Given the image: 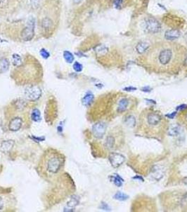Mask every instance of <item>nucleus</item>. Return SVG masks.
<instances>
[{"instance_id": "1", "label": "nucleus", "mask_w": 187, "mask_h": 212, "mask_svg": "<svg viewBox=\"0 0 187 212\" xmlns=\"http://www.w3.org/2000/svg\"><path fill=\"white\" fill-rule=\"evenodd\" d=\"M145 53V62L149 68L160 73H172L184 62L186 50L182 45L166 40L155 43Z\"/></svg>"}, {"instance_id": "3", "label": "nucleus", "mask_w": 187, "mask_h": 212, "mask_svg": "<svg viewBox=\"0 0 187 212\" xmlns=\"http://www.w3.org/2000/svg\"><path fill=\"white\" fill-rule=\"evenodd\" d=\"M64 163L65 158L63 154L54 149H49L44 153L39 164V172L46 179H51L61 171Z\"/></svg>"}, {"instance_id": "33", "label": "nucleus", "mask_w": 187, "mask_h": 212, "mask_svg": "<svg viewBox=\"0 0 187 212\" xmlns=\"http://www.w3.org/2000/svg\"><path fill=\"white\" fill-rule=\"evenodd\" d=\"M2 200H1V199H0V208L2 207Z\"/></svg>"}, {"instance_id": "8", "label": "nucleus", "mask_w": 187, "mask_h": 212, "mask_svg": "<svg viewBox=\"0 0 187 212\" xmlns=\"http://www.w3.org/2000/svg\"><path fill=\"white\" fill-rule=\"evenodd\" d=\"M118 137L117 138V137L114 136V134L108 135L104 142V146L106 148L109 149V150H112V149L117 148L120 141V139H119Z\"/></svg>"}, {"instance_id": "7", "label": "nucleus", "mask_w": 187, "mask_h": 212, "mask_svg": "<svg viewBox=\"0 0 187 212\" xmlns=\"http://www.w3.org/2000/svg\"><path fill=\"white\" fill-rule=\"evenodd\" d=\"M109 159L113 167L118 168L124 163V161H125V157L123 155L120 154V153L112 152L110 153Z\"/></svg>"}, {"instance_id": "16", "label": "nucleus", "mask_w": 187, "mask_h": 212, "mask_svg": "<svg viewBox=\"0 0 187 212\" xmlns=\"http://www.w3.org/2000/svg\"><path fill=\"white\" fill-rule=\"evenodd\" d=\"M9 62L7 59H0V73H4L7 72L9 68Z\"/></svg>"}, {"instance_id": "25", "label": "nucleus", "mask_w": 187, "mask_h": 212, "mask_svg": "<svg viewBox=\"0 0 187 212\" xmlns=\"http://www.w3.org/2000/svg\"><path fill=\"white\" fill-rule=\"evenodd\" d=\"M113 197L115 199H118V200L124 201V200H126V199H127L129 197L127 194H124V193L118 192V193H116V194L114 195Z\"/></svg>"}, {"instance_id": "4", "label": "nucleus", "mask_w": 187, "mask_h": 212, "mask_svg": "<svg viewBox=\"0 0 187 212\" xmlns=\"http://www.w3.org/2000/svg\"><path fill=\"white\" fill-rule=\"evenodd\" d=\"M35 30V19L34 18H29L28 20V24L27 26L23 29L21 33H20V37L22 40L24 41H30L32 40L34 37Z\"/></svg>"}, {"instance_id": "10", "label": "nucleus", "mask_w": 187, "mask_h": 212, "mask_svg": "<svg viewBox=\"0 0 187 212\" xmlns=\"http://www.w3.org/2000/svg\"><path fill=\"white\" fill-rule=\"evenodd\" d=\"M130 98L127 97H121L118 101L117 106H116V111L118 113H122L127 111L130 108Z\"/></svg>"}, {"instance_id": "21", "label": "nucleus", "mask_w": 187, "mask_h": 212, "mask_svg": "<svg viewBox=\"0 0 187 212\" xmlns=\"http://www.w3.org/2000/svg\"><path fill=\"white\" fill-rule=\"evenodd\" d=\"M31 117L34 120L35 122H38L41 119V114L40 112L38 109L35 108L32 111V113H31Z\"/></svg>"}, {"instance_id": "29", "label": "nucleus", "mask_w": 187, "mask_h": 212, "mask_svg": "<svg viewBox=\"0 0 187 212\" xmlns=\"http://www.w3.org/2000/svg\"><path fill=\"white\" fill-rule=\"evenodd\" d=\"M40 55H41V57H42L43 58H44V59H47V58H49V56H50V54H49V52L45 49L41 50Z\"/></svg>"}, {"instance_id": "13", "label": "nucleus", "mask_w": 187, "mask_h": 212, "mask_svg": "<svg viewBox=\"0 0 187 212\" xmlns=\"http://www.w3.org/2000/svg\"><path fill=\"white\" fill-rule=\"evenodd\" d=\"M14 144L15 142L13 140L4 141L0 145V151L3 153H9L13 149Z\"/></svg>"}, {"instance_id": "15", "label": "nucleus", "mask_w": 187, "mask_h": 212, "mask_svg": "<svg viewBox=\"0 0 187 212\" xmlns=\"http://www.w3.org/2000/svg\"><path fill=\"white\" fill-rule=\"evenodd\" d=\"M149 44L146 42H140L136 45V50L139 53L144 54L149 48Z\"/></svg>"}, {"instance_id": "32", "label": "nucleus", "mask_w": 187, "mask_h": 212, "mask_svg": "<svg viewBox=\"0 0 187 212\" xmlns=\"http://www.w3.org/2000/svg\"><path fill=\"white\" fill-rule=\"evenodd\" d=\"M81 1H82V0H74V2H75V3H79V2H81Z\"/></svg>"}, {"instance_id": "6", "label": "nucleus", "mask_w": 187, "mask_h": 212, "mask_svg": "<svg viewBox=\"0 0 187 212\" xmlns=\"http://www.w3.org/2000/svg\"><path fill=\"white\" fill-rule=\"evenodd\" d=\"M41 95V90L37 86H31L28 87L25 91V95L26 98L31 101H37L40 98Z\"/></svg>"}, {"instance_id": "20", "label": "nucleus", "mask_w": 187, "mask_h": 212, "mask_svg": "<svg viewBox=\"0 0 187 212\" xmlns=\"http://www.w3.org/2000/svg\"><path fill=\"white\" fill-rule=\"evenodd\" d=\"M12 62H13L14 66H20L22 64L21 57L18 54H14L12 55Z\"/></svg>"}, {"instance_id": "27", "label": "nucleus", "mask_w": 187, "mask_h": 212, "mask_svg": "<svg viewBox=\"0 0 187 212\" xmlns=\"http://www.w3.org/2000/svg\"><path fill=\"white\" fill-rule=\"evenodd\" d=\"M78 199H77L76 198H72V199H70V201L68 203L67 206H68V208L72 209V208H74L75 207V206L78 205Z\"/></svg>"}, {"instance_id": "18", "label": "nucleus", "mask_w": 187, "mask_h": 212, "mask_svg": "<svg viewBox=\"0 0 187 212\" xmlns=\"http://www.w3.org/2000/svg\"><path fill=\"white\" fill-rule=\"evenodd\" d=\"M153 178L157 180H159L161 178L163 177V172L162 170L160 169L159 167H155L153 168V170H152V175Z\"/></svg>"}, {"instance_id": "9", "label": "nucleus", "mask_w": 187, "mask_h": 212, "mask_svg": "<svg viewBox=\"0 0 187 212\" xmlns=\"http://www.w3.org/2000/svg\"><path fill=\"white\" fill-rule=\"evenodd\" d=\"M106 131V124L103 122H97L92 127L93 134L97 139L102 138L104 136Z\"/></svg>"}, {"instance_id": "2", "label": "nucleus", "mask_w": 187, "mask_h": 212, "mask_svg": "<svg viewBox=\"0 0 187 212\" xmlns=\"http://www.w3.org/2000/svg\"><path fill=\"white\" fill-rule=\"evenodd\" d=\"M167 122L159 112L146 110L140 116L139 130L149 137H159L166 132Z\"/></svg>"}, {"instance_id": "5", "label": "nucleus", "mask_w": 187, "mask_h": 212, "mask_svg": "<svg viewBox=\"0 0 187 212\" xmlns=\"http://www.w3.org/2000/svg\"><path fill=\"white\" fill-rule=\"evenodd\" d=\"M161 29V24L158 21L154 18L148 17L144 20V30L146 33L155 34Z\"/></svg>"}, {"instance_id": "24", "label": "nucleus", "mask_w": 187, "mask_h": 212, "mask_svg": "<svg viewBox=\"0 0 187 212\" xmlns=\"http://www.w3.org/2000/svg\"><path fill=\"white\" fill-rule=\"evenodd\" d=\"M40 2L41 0H28V5L34 9L39 8V6H40Z\"/></svg>"}, {"instance_id": "17", "label": "nucleus", "mask_w": 187, "mask_h": 212, "mask_svg": "<svg viewBox=\"0 0 187 212\" xmlns=\"http://www.w3.org/2000/svg\"><path fill=\"white\" fill-rule=\"evenodd\" d=\"M124 123L129 127L133 128L136 124V119H135V117L133 115H128L127 117H126L125 120H124Z\"/></svg>"}, {"instance_id": "14", "label": "nucleus", "mask_w": 187, "mask_h": 212, "mask_svg": "<svg viewBox=\"0 0 187 212\" xmlns=\"http://www.w3.org/2000/svg\"><path fill=\"white\" fill-rule=\"evenodd\" d=\"M180 32L176 29H171L167 30L165 33V38L167 40H174L179 38Z\"/></svg>"}, {"instance_id": "26", "label": "nucleus", "mask_w": 187, "mask_h": 212, "mask_svg": "<svg viewBox=\"0 0 187 212\" xmlns=\"http://www.w3.org/2000/svg\"><path fill=\"white\" fill-rule=\"evenodd\" d=\"M168 131H169V132H168V134L170 135H171V136H176V135H177L179 133L180 128L178 126H174V127H172L170 129V130Z\"/></svg>"}, {"instance_id": "31", "label": "nucleus", "mask_w": 187, "mask_h": 212, "mask_svg": "<svg viewBox=\"0 0 187 212\" xmlns=\"http://www.w3.org/2000/svg\"><path fill=\"white\" fill-rule=\"evenodd\" d=\"M124 90H136V88H133V87H128V88H124Z\"/></svg>"}, {"instance_id": "11", "label": "nucleus", "mask_w": 187, "mask_h": 212, "mask_svg": "<svg viewBox=\"0 0 187 212\" xmlns=\"http://www.w3.org/2000/svg\"><path fill=\"white\" fill-rule=\"evenodd\" d=\"M54 21L51 18L48 16L44 17L41 21V28L44 33H50V31L54 28Z\"/></svg>"}, {"instance_id": "28", "label": "nucleus", "mask_w": 187, "mask_h": 212, "mask_svg": "<svg viewBox=\"0 0 187 212\" xmlns=\"http://www.w3.org/2000/svg\"><path fill=\"white\" fill-rule=\"evenodd\" d=\"M82 68H83V66H82V64H80L78 62H75L74 64H73V69L76 71V72H81V71L82 70Z\"/></svg>"}, {"instance_id": "30", "label": "nucleus", "mask_w": 187, "mask_h": 212, "mask_svg": "<svg viewBox=\"0 0 187 212\" xmlns=\"http://www.w3.org/2000/svg\"><path fill=\"white\" fill-rule=\"evenodd\" d=\"M9 0H0V8L5 7L6 6H7Z\"/></svg>"}, {"instance_id": "22", "label": "nucleus", "mask_w": 187, "mask_h": 212, "mask_svg": "<svg viewBox=\"0 0 187 212\" xmlns=\"http://www.w3.org/2000/svg\"><path fill=\"white\" fill-rule=\"evenodd\" d=\"M63 57L64 59L68 63H72L74 60L73 55L71 53H70L69 51H65L63 53Z\"/></svg>"}, {"instance_id": "23", "label": "nucleus", "mask_w": 187, "mask_h": 212, "mask_svg": "<svg viewBox=\"0 0 187 212\" xmlns=\"http://www.w3.org/2000/svg\"><path fill=\"white\" fill-rule=\"evenodd\" d=\"M111 181L113 182V183L115 185H117L118 187L122 186L123 180H122L119 176H118L117 175L111 177Z\"/></svg>"}, {"instance_id": "12", "label": "nucleus", "mask_w": 187, "mask_h": 212, "mask_svg": "<svg viewBox=\"0 0 187 212\" xmlns=\"http://www.w3.org/2000/svg\"><path fill=\"white\" fill-rule=\"evenodd\" d=\"M23 124V120L20 117H16L12 119L9 122V128L12 132H16L21 128Z\"/></svg>"}, {"instance_id": "19", "label": "nucleus", "mask_w": 187, "mask_h": 212, "mask_svg": "<svg viewBox=\"0 0 187 212\" xmlns=\"http://www.w3.org/2000/svg\"><path fill=\"white\" fill-rule=\"evenodd\" d=\"M94 95L91 93H87L85 95V96L82 98V104L85 106H88L93 101Z\"/></svg>"}]
</instances>
